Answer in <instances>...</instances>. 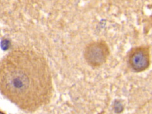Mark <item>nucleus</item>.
I'll list each match as a JSON object with an SVG mask.
<instances>
[{
  "instance_id": "f257e3e1",
  "label": "nucleus",
  "mask_w": 152,
  "mask_h": 114,
  "mask_svg": "<svg viewBox=\"0 0 152 114\" xmlns=\"http://www.w3.org/2000/svg\"><path fill=\"white\" fill-rule=\"evenodd\" d=\"M1 81L17 93L40 100L49 96L53 86L46 58L31 49H19L8 56Z\"/></svg>"
},
{
  "instance_id": "f03ea898",
  "label": "nucleus",
  "mask_w": 152,
  "mask_h": 114,
  "mask_svg": "<svg viewBox=\"0 0 152 114\" xmlns=\"http://www.w3.org/2000/svg\"><path fill=\"white\" fill-rule=\"evenodd\" d=\"M110 55V49L107 43L103 40L92 41L84 49V58L88 65L98 68L107 61Z\"/></svg>"
},
{
  "instance_id": "7ed1b4c3",
  "label": "nucleus",
  "mask_w": 152,
  "mask_h": 114,
  "mask_svg": "<svg viewBox=\"0 0 152 114\" xmlns=\"http://www.w3.org/2000/svg\"><path fill=\"white\" fill-rule=\"evenodd\" d=\"M128 64L134 71L141 73L150 66V48L149 45H140L133 48L129 51Z\"/></svg>"
},
{
  "instance_id": "20e7f679",
  "label": "nucleus",
  "mask_w": 152,
  "mask_h": 114,
  "mask_svg": "<svg viewBox=\"0 0 152 114\" xmlns=\"http://www.w3.org/2000/svg\"><path fill=\"white\" fill-rule=\"evenodd\" d=\"M10 46V42L9 40L4 39L1 42V48L3 51H6V50L9 49Z\"/></svg>"
},
{
  "instance_id": "39448f33",
  "label": "nucleus",
  "mask_w": 152,
  "mask_h": 114,
  "mask_svg": "<svg viewBox=\"0 0 152 114\" xmlns=\"http://www.w3.org/2000/svg\"><path fill=\"white\" fill-rule=\"evenodd\" d=\"M0 114H4V113H3V112H0Z\"/></svg>"
}]
</instances>
